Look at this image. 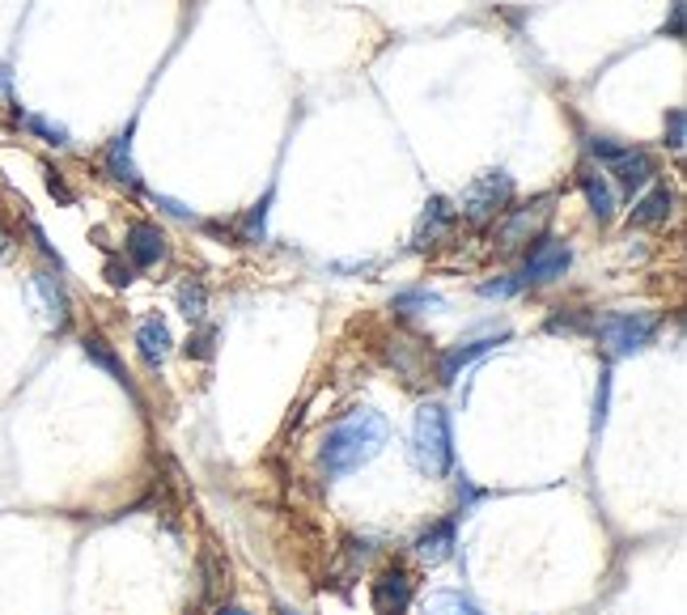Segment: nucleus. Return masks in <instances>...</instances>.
Returning <instances> with one entry per match:
<instances>
[{"instance_id":"cd10ccee","label":"nucleus","mask_w":687,"mask_h":615,"mask_svg":"<svg viewBox=\"0 0 687 615\" xmlns=\"http://www.w3.org/2000/svg\"><path fill=\"white\" fill-rule=\"evenodd\" d=\"M551 332H590V314L586 310H573V314H556L548 319Z\"/></svg>"},{"instance_id":"20e7f679","label":"nucleus","mask_w":687,"mask_h":615,"mask_svg":"<svg viewBox=\"0 0 687 615\" xmlns=\"http://www.w3.org/2000/svg\"><path fill=\"white\" fill-rule=\"evenodd\" d=\"M509 204H514V174L484 170L480 179H471L468 187H463L454 213H463L468 222H496L501 213H509Z\"/></svg>"},{"instance_id":"393cba45","label":"nucleus","mask_w":687,"mask_h":615,"mask_svg":"<svg viewBox=\"0 0 687 615\" xmlns=\"http://www.w3.org/2000/svg\"><path fill=\"white\" fill-rule=\"evenodd\" d=\"M523 289H526L523 277H496L480 284V298H514V293H523Z\"/></svg>"},{"instance_id":"7ed1b4c3","label":"nucleus","mask_w":687,"mask_h":615,"mask_svg":"<svg viewBox=\"0 0 687 615\" xmlns=\"http://www.w3.org/2000/svg\"><path fill=\"white\" fill-rule=\"evenodd\" d=\"M594 332L603 339L607 357H633V353L654 344V336H658V319L645 314V310H620V314H603Z\"/></svg>"},{"instance_id":"f8f14e48","label":"nucleus","mask_w":687,"mask_h":615,"mask_svg":"<svg viewBox=\"0 0 687 615\" xmlns=\"http://www.w3.org/2000/svg\"><path fill=\"white\" fill-rule=\"evenodd\" d=\"M454 543H459V522L454 518H438L433 527H425V531L416 535L412 548L425 564H441V560H450Z\"/></svg>"},{"instance_id":"1a4fd4ad","label":"nucleus","mask_w":687,"mask_h":615,"mask_svg":"<svg viewBox=\"0 0 687 615\" xmlns=\"http://www.w3.org/2000/svg\"><path fill=\"white\" fill-rule=\"evenodd\" d=\"M607 174L615 179L620 192H641V187H650V179L658 174V166H654V158H650L645 149H633V144H629V149L607 166Z\"/></svg>"},{"instance_id":"72a5a7b5","label":"nucleus","mask_w":687,"mask_h":615,"mask_svg":"<svg viewBox=\"0 0 687 615\" xmlns=\"http://www.w3.org/2000/svg\"><path fill=\"white\" fill-rule=\"evenodd\" d=\"M43 174H47V187H52V196H60V199H73V192H68V187H64V179H60V170H43Z\"/></svg>"},{"instance_id":"9d476101","label":"nucleus","mask_w":687,"mask_h":615,"mask_svg":"<svg viewBox=\"0 0 687 615\" xmlns=\"http://www.w3.org/2000/svg\"><path fill=\"white\" fill-rule=\"evenodd\" d=\"M450 225H454V204L446 196H433L425 204V213H420V222H416V229H412V247L416 251L438 247L441 238L450 234Z\"/></svg>"},{"instance_id":"f704fd0d","label":"nucleus","mask_w":687,"mask_h":615,"mask_svg":"<svg viewBox=\"0 0 687 615\" xmlns=\"http://www.w3.org/2000/svg\"><path fill=\"white\" fill-rule=\"evenodd\" d=\"M9 242H13V238H9V229H4V225H0V255L9 251Z\"/></svg>"},{"instance_id":"f257e3e1","label":"nucleus","mask_w":687,"mask_h":615,"mask_svg":"<svg viewBox=\"0 0 687 615\" xmlns=\"http://www.w3.org/2000/svg\"><path fill=\"white\" fill-rule=\"evenodd\" d=\"M386 438H390V424L374 408H357V412H348L344 420H335L328 429V438H323V446H319L323 476L344 479L353 476V472H361L369 458L383 454Z\"/></svg>"},{"instance_id":"c9c22d12","label":"nucleus","mask_w":687,"mask_h":615,"mask_svg":"<svg viewBox=\"0 0 687 615\" xmlns=\"http://www.w3.org/2000/svg\"><path fill=\"white\" fill-rule=\"evenodd\" d=\"M276 615H302V612H293L289 603H276Z\"/></svg>"},{"instance_id":"a878e982","label":"nucleus","mask_w":687,"mask_h":615,"mask_svg":"<svg viewBox=\"0 0 687 615\" xmlns=\"http://www.w3.org/2000/svg\"><path fill=\"white\" fill-rule=\"evenodd\" d=\"M624 149H629V144H624V140H615V137H590V153H594V162H603V166H611Z\"/></svg>"},{"instance_id":"39448f33","label":"nucleus","mask_w":687,"mask_h":615,"mask_svg":"<svg viewBox=\"0 0 687 615\" xmlns=\"http://www.w3.org/2000/svg\"><path fill=\"white\" fill-rule=\"evenodd\" d=\"M569 268H573V247H569L565 238H556V234H539L530 255H526V268L518 277H523L526 284H548V280L565 277Z\"/></svg>"},{"instance_id":"b1692460","label":"nucleus","mask_w":687,"mask_h":615,"mask_svg":"<svg viewBox=\"0 0 687 615\" xmlns=\"http://www.w3.org/2000/svg\"><path fill=\"white\" fill-rule=\"evenodd\" d=\"M535 213H539V204H535V208H530V213H514V217H509V222L501 225V242H505V247H518V238H523L526 229H535Z\"/></svg>"},{"instance_id":"2eb2a0df","label":"nucleus","mask_w":687,"mask_h":615,"mask_svg":"<svg viewBox=\"0 0 687 615\" xmlns=\"http://www.w3.org/2000/svg\"><path fill=\"white\" fill-rule=\"evenodd\" d=\"M578 187H581V196H586V204H590V213H594L599 222H611V217H615V192H611V183L603 179V170L581 166Z\"/></svg>"},{"instance_id":"dca6fc26","label":"nucleus","mask_w":687,"mask_h":615,"mask_svg":"<svg viewBox=\"0 0 687 615\" xmlns=\"http://www.w3.org/2000/svg\"><path fill=\"white\" fill-rule=\"evenodd\" d=\"M670 208H675V192H670V187H650V192L633 204L629 222L641 225V229H650V225H666Z\"/></svg>"},{"instance_id":"6ab92c4d","label":"nucleus","mask_w":687,"mask_h":615,"mask_svg":"<svg viewBox=\"0 0 687 615\" xmlns=\"http://www.w3.org/2000/svg\"><path fill=\"white\" fill-rule=\"evenodd\" d=\"M420 615H484V612H480L471 598L454 594V590H438V594H429V598H425Z\"/></svg>"},{"instance_id":"7c9ffc66","label":"nucleus","mask_w":687,"mask_h":615,"mask_svg":"<svg viewBox=\"0 0 687 615\" xmlns=\"http://www.w3.org/2000/svg\"><path fill=\"white\" fill-rule=\"evenodd\" d=\"M213 336H217V332H213V327H204L200 336L187 339V357H208V353H213Z\"/></svg>"},{"instance_id":"0eeeda50","label":"nucleus","mask_w":687,"mask_h":615,"mask_svg":"<svg viewBox=\"0 0 687 615\" xmlns=\"http://www.w3.org/2000/svg\"><path fill=\"white\" fill-rule=\"evenodd\" d=\"M509 339V332H496V336H475V339H463V344H454V348H446L438 357V382H459V374L468 369V365H475L484 353H493V348H501Z\"/></svg>"},{"instance_id":"c756f323","label":"nucleus","mask_w":687,"mask_h":615,"mask_svg":"<svg viewBox=\"0 0 687 615\" xmlns=\"http://www.w3.org/2000/svg\"><path fill=\"white\" fill-rule=\"evenodd\" d=\"M684 22H687V4L684 0H670V18H666L662 34H666V39H684Z\"/></svg>"},{"instance_id":"9b49d317","label":"nucleus","mask_w":687,"mask_h":615,"mask_svg":"<svg viewBox=\"0 0 687 615\" xmlns=\"http://www.w3.org/2000/svg\"><path fill=\"white\" fill-rule=\"evenodd\" d=\"M132 123L119 132V137L110 140L107 149H103V166L115 183H124V187H140V170H137V158H132Z\"/></svg>"},{"instance_id":"412c9836","label":"nucleus","mask_w":687,"mask_h":615,"mask_svg":"<svg viewBox=\"0 0 687 615\" xmlns=\"http://www.w3.org/2000/svg\"><path fill=\"white\" fill-rule=\"evenodd\" d=\"M174 298H179L183 319H192V323H200V319H204V310H208V289H204L200 280H183Z\"/></svg>"},{"instance_id":"a211bd4d","label":"nucleus","mask_w":687,"mask_h":615,"mask_svg":"<svg viewBox=\"0 0 687 615\" xmlns=\"http://www.w3.org/2000/svg\"><path fill=\"white\" fill-rule=\"evenodd\" d=\"M82 348H85V357L98 365V369H107L110 378L119 382V387H128V369H124V362L115 357V348H110L107 339L98 336V332H89V336L82 339Z\"/></svg>"},{"instance_id":"ddd939ff","label":"nucleus","mask_w":687,"mask_h":615,"mask_svg":"<svg viewBox=\"0 0 687 615\" xmlns=\"http://www.w3.org/2000/svg\"><path fill=\"white\" fill-rule=\"evenodd\" d=\"M30 289L39 293V302H43V314H47V323H52L55 332H60V327H68V319H73V306H68V293H64L60 277H52V272H34V277H30Z\"/></svg>"},{"instance_id":"2f4dec72","label":"nucleus","mask_w":687,"mask_h":615,"mask_svg":"<svg viewBox=\"0 0 687 615\" xmlns=\"http://www.w3.org/2000/svg\"><path fill=\"white\" fill-rule=\"evenodd\" d=\"M30 234H34V242H39V251L47 255V259H52L55 268H60V255H55V247H52V242H47V234H43V225H39V222H30Z\"/></svg>"},{"instance_id":"f03ea898","label":"nucleus","mask_w":687,"mask_h":615,"mask_svg":"<svg viewBox=\"0 0 687 615\" xmlns=\"http://www.w3.org/2000/svg\"><path fill=\"white\" fill-rule=\"evenodd\" d=\"M412 463L420 476L441 479L454 467V429L441 403H425L412 420Z\"/></svg>"},{"instance_id":"f3484780","label":"nucleus","mask_w":687,"mask_h":615,"mask_svg":"<svg viewBox=\"0 0 687 615\" xmlns=\"http://www.w3.org/2000/svg\"><path fill=\"white\" fill-rule=\"evenodd\" d=\"M390 310L395 314H438V310H446V298L433 289H399L390 298Z\"/></svg>"},{"instance_id":"5701e85b","label":"nucleus","mask_w":687,"mask_h":615,"mask_svg":"<svg viewBox=\"0 0 687 615\" xmlns=\"http://www.w3.org/2000/svg\"><path fill=\"white\" fill-rule=\"evenodd\" d=\"M684 140H687V111L684 107H670V111H666V140H662V144H666L670 153H684Z\"/></svg>"},{"instance_id":"423d86ee","label":"nucleus","mask_w":687,"mask_h":615,"mask_svg":"<svg viewBox=\"0 0 687 615\" xmlns=\"http://www.w3.org/2000/svg\"><path fill=\"white\" fill-rule=\"evenodd\" d=\"M412 590H416L412 573L399 569V564H390V569H383V573L374 578L369 603H374L378 615H408V607H412Z\"/></svg>"},{"instance_id":"6e6552de","label":"nucleus","mask_w":687,"mask_h":615,"mask_svg":"<svg viewBox=\"0 0 687 615\" xmlns=\"http://www.w3.org/2000/svg\"><path fill=\"white\" fill-rule=\"evenodd\" d=\"M124 247H128V259H132V268H158L165 259V234L158 229L153 222H137L128 225V238H124Z\"/></svg>"},{"instance_id":"aec40b11","label":"nucleus","mask_w":687,"mask_h":615,"mask_svg":"<svg viewBox=\"0 0 687 615\" xmlns=\"http://www.w3.org/2000/svg\"><path fill=\"white\" fill-rule=\"evenodd\" d=\"M18 123L26 128V132H34V137L43 140V144H55V149H64L68 144V128L64 123H55V119H47V115H18Z\"/></svg>"},{"instance_id":"4468645a","label":"nucleus","mask_w":687,"mask_h":615,"mask_svg":"<svg viewBox=\"0 0 687 615\" xmlns=\"http://www.w3.org/2000/svg\"><path fill=\"white\" fill-rule=\"evenodd\" d=\"M137 348L140 357H144V365H158L170 357V348H174V336H170V327H165V319H158V314H149V319H140L137 323Z\"/></svg>"},{"instance_id":"c85d7f7f","label":"nucleus","mask_w":687,"mask_h":615,"mask_svg":"<svg viewBox=\"0 0 687 615\" xmlns=\"http://www.w3.org/2000/svg\"><path fill=\"white\" fill-rule=\"evenodd\" d=\"M149 199H153V204L162 208L165 217H179V222H195V213H192V208H187V204H183V199L158 196V192H149Z\"/></svg>"},{"instance_id":"e433bc0d","label":"nucleus","mask_w":687,"mask_h":615,"mask_svg":"<svg viewBox=\"0 0 687 615\" xmlns=\"http://www.w3.org/2000/svg\"><path fill=\"white\" fill-rule=\"evenodd\" d=\"M217 615H250V612H243V607H221Z\"/></svg>"},{"instance_id":"4be33fe9","label":"nucleus","mask_w":687,"mask_h":615,"mask_svg":"<svg viewBox=\"0 0 687 615\" xmlns=\"http://www.w3.org/2000/svg\"><path fill=\"white\" fill-rule=\"evenodd\" d=\"M268 204H272V192H268V196L259 199L247 217H243V234H247V242H264V234H268Z\"/></svg>"},{"instance_id":"473e14b6","label":"nucleus","mask_w":687,"mask_h":615,"mask_svg":"<svg viewBox=\"0 0 687 615\" xmlns=\"http://www.w3.org/2000/svg\"><path fill=\"white\" fill-rule=\"evenodd\" d=\"M107 280L115 289H124V284H132V268L128 263H107Z\"/></svg>"},{"instance_id":"bb28decb","label":"nucleus","mask_w":687,"mask_h":615,"mask_svg":"<svg viewBox=\"0 0 687 615\" xmlns=\"http://www.w3.org/2000/svg\"><path fill=\"white\" fill-rule=\"evenodd\" d=\"M607 408H611V374H599V399H594V433H603L607 424Z\"/></svg>"}]
</instances>
